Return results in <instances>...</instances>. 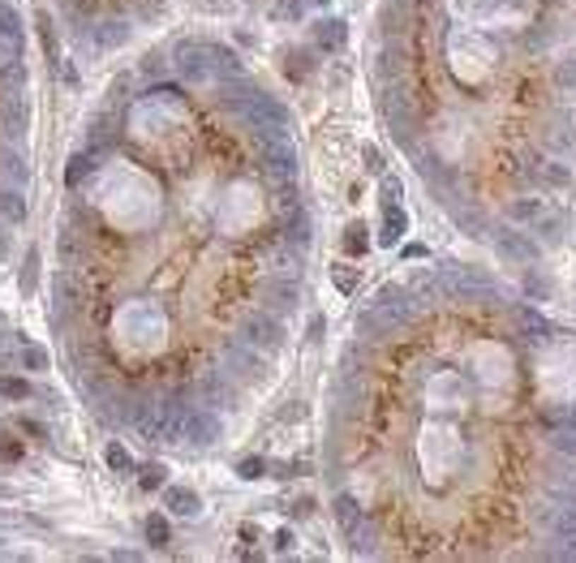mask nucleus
Masks as SVG:
<instances>
[{
	"mask_svg": "<svg viewBox=\"0 0 576 563\" xmlns=\"http://www.w3.org/2000/svg\"><path fill=\"white\" fill-rule=\"evenodd\" d=\"M35 198V82L18 0H0V267L9 262Z\"/></svg>",
	"mask_w": 576,
	"mask_h": 563,
	"instance_id": "obj_2",
	"label": "nucleus"
},
{
	"mask_svg": "<svg viewBox=\"0 0 576 563\" xmlns=\"http://www.w3.org/2000/svg\"><path fill=\"white\" fill-rule=\"evenodd\" d=\"M293 516H297V521L314 516V499H297V503H293Z\"/></svg>",
	"mask_w": 576,
	"mask_h": 563,
	"instance_id": "obj_30",
	"label": "nucleus"
},
{
	"mask_svg": "<svg viewBox=\"0 0 576 563\" xmlns=\"http://www.w3.org/2000/svg\"><path fill=\"white\" fill-rule=\"evenodd\" d=\"M164 486H168V465H164V460H146V465H138V490L160 494Z\"/></svg>",
	"mask_w": 576,
	"mask_h": 563,
	"instance_id": "obj_11",
	"label": "nucleus"
},
{
	"mask_svg": "<svg viewBox=\"0 0 576 563\" xmlns=\"http://www.w3.org/2000/svg\"><path fill=\"white\" fill-rule=\"evenodd\" d=\"M271 542H276V550H280V555H288V550L297 546V533H293V529H276V538H271Z\"/></svg>",
	"mask_w": 576,
	"mask_h": 563,
	"instance_id": "obj_26",
	"label": "nucleus"
},
{
	"mask_svg": "<svg viewBox=\"0 0 576 563\" xmlns=\"http://www.w3.org/2000/svg\"><path fill=\"white\" fill-rule=\"evenodd\" d=\"M142 533H146V546H151V550H168V546H172L168 512H151V516H146V525H142Z\"/></svg>",
	"mask_w": 576,
	"mask_h": 563,
	"instance_id": "obj_10",
	"label": "nucleus"
},
{
	"mask_svg": "<svg viewBox=\"0 0 576 563\" xmlns=\"http://www.w3.org/2000/svg\"><path fill=\"white\" fill-rule=\"evenodd\" d=\"M103 465H108L117 477H138V460L129 456V447L121 439H108V447H103Z\"/></svg>",
	"mask_w": 576,
	"mask_h": 563,
	"instance_id": "obj_8",
	"label": "nucleus"
},
{
	"mask_svg": "<svg viewBox=\"0 0 576 563\" xmlns=\"http://www.w3.org/2000/svg\"><path fill=\"white\" fill-rule=\"evenodd\" d=\"M0 361H5V357H0Z\"/></svg>",
	"mask_w": 576,
	"mask_h": 563,
	"instance_id": "obj_35",
	"label": "nucleus"
},
{
	"mask_svg": "<svg viewBox=\"0 0 576 563\" xmlns=\"http://www.w3.org/2000/svg\"><path fill=\"white\" fill-rule=\"evenodd\" d=\"M365 233H370V228H365L361 219H353L348 228H344V241H340V245H344L348 258H365V254H370V237H365Z\"/></svg>",
	"mask_w": 576,
	"mask_h": 563,
	"instance_id": "obj_12",
	"label": "nucleus"
},
{
	"mask_svg": "<svg viewBox=\"0 0 576 563\" xmlns=\"http://www.w3.org/2000/svg\"><path fill=\"white\" fill-rule=\"evenodd\" d=\"M280 61H284V74H288L293 82H305V78L314 74V61H310V52H301V47H293V52H280Z\"/></svg>",
	"mask_w": 576,
	"mask_h": 563,
	"instance_id": "obj_13",
	"label": "nucleus"
},
{
	"mask_svg": "<svg viewBox=\"0 0 576 563\" xmlns=\"http://www.w3.org/2000/svg\"><path fill=\"white\" fill-rule=\"evenodd\" d=\"M35 396V387L18 374H0V400H30Z\"/></svg>",
	"mask_w": 576,
	"mask_h": 563,
	"instance_id": "obj_16",
	"label": "nucleus"
},
{
	"mask_svg": "<svg viewBox=\"0 0 576 563\" xmlns=\"http://www.w3.org/2000/svg\"><path fill=\"white\" fill-rule=\"evenodd\" d=\"M314 5H327V0H314Z\"/></svg>",
	"mask_w": 576,
	"mask_h": 563,
	"instance_id": "obj_34",
	"label": "nucleus"
},
{
	"mask_svg": "<svg viewBox=\"0 0 576 563\" xmlns=\"http://www.w3.org/2000/svg\"><path fill=\"white\" fill-rule=\"evenodd\" d=\"M516 323H520V331H525V340H534V344H551L555 327H551L538 310H516Z\"/></svg>",
	"mask_w": 576,
	"mask_h": 563,
	"instance_id": "obj_9",
	"label": "nucleus"
},
{
	"mask_svg": "<svg viewBox=\"0 0 576 563\" xmlns=\"http://www.w3.org/2000/svg\"><path fill=\"white\" fill-rule=\"evenodd\" d=\"M525 293H538V297H546V279H538L534 271L525 275Z\"/></svg>",
	"mask_w": 576,
	"mask_h": 563,
	"instance_id": "obj_29",
	"label": "nucleus"
},
{
	"mask_svg": "<svg viewBox=\"0 0 576 563\" xmlns=\"http://www.w3.org/2000/svg\"><path fill=\"white\" fill-rule=\"evenodd\" d=\"M271 125H293L288 108L206 35L142 52L86 112L61 173L47 331L103 430L181 447L185 413L245 405L216 361L314 245L301 173L263 155Z\"/></svg>",
	"mask_w": 576,
	"mask_h": 563,
	"instance_id": "obj_1",
	"label": "nucleus"
},
{
	"mask_svg": "<svg viewBox=\"0 0 576 563\" xmlns=\"http://www.w3.org/2000/svg\"><path fill=\"white\" fill-rule=\"evenodd\" d=\"M499 250H503V258H512V262H520V267H529L538 254H542V245L529 237V233H516V228H499Z\"/></svg>",
	"mask_w": 576,
	"mask_h": 563,
	"instance_id": "obj_5",
	"label": "nucleus"
},
{
	"mask_svg": "<svg viewBox=\"0 0 576 563\" xmlns=\"http://www.w3.org/2000/svg\"><path fill=\"white\" fill-rule=\"evenodd\" d=\"M26 456V447L13 439V434H5V430H0V465H18Z\"/></svg>",
	"mask_w": 576,
	"mask_h": 563,
	"instance_id": "obj_22",
	"label": "nucleus"
},
{
	"mask_svg": "<svg viewBox=\"0 0 576 563\" xmlns=\"http://www.w3.org/2000/svg\"><path fill=\"white\" fill-rule=\"evenodd\" d=\"M409 233V215L400 202H383V233H379V245H400V237Z\"/></svg>",
	"mask_w": 576,
	"mask_h": 563,
	"instance_id": "obj_7",
	"label": "nucleus"
},
{
	"mask_svg": "<svg viewBox=\"0 0 576 563\" xmlns=\"http://www.w3.org/2000/svg\"><path fill=\"white\" fill-rule=\"evenodd\" d=\"M331 284H336L344 297H353L357 284H361V271H357V267H331Z\"/></svg>",
	"mask_w": 576,
	"mask_h": 563,
	"instance_id": "obj_20",
	"label": "nucleus"
},
{
	"mask_svg": "<svg viewBox=\"0 0 576 563\" xmlns=\"http://www.w3.org/2000/svg\"><path fill=\"white\" fill-rule=\"evenodd\" d=\"M35 279H39V245H30L22 262V297H35Z\"/></svg>",
	"mask_w": 576,
	"mask_h": 563,
	"instance_id": "obj_19",
	"label": "nucleus"
},
{
	"mask_svg": "<svg viewBox=\"0 0 576 563\" xmlns=\"http://www.w3.org/2000/svg\"><path fill=\"white\" fill-rule=\"evenodd\" d=\"M546 146H551V151H563V155H568V146H572V129H559V125H555V129L546 134Z\"/></svg>",
	"mask_w": 576,
	"mask_h": 563,
	"instance_id": "obj_25",
	"label": "nucleus"
},
{
	"mask_svg": "<svg viewBox=\"0 0 576 563\" xmlns=\"http://www.w3.org/2000/svg\"><path fill=\"white\" fill-rule=\"evenodd\" d=\"M160 499H164L168 516H181V521H198L202 516V494L194 486H164Z\"/></svg>",
	"mask_w": 576,
	"mask_h": 563,
	"instance_id": "obj_4",
	"label": "nucleus"
},
{
	"mask_svg": "<svg viewBox=\"0 0 576 563\" xmlns=\"http://www.w3.org/2000/svg\"><path fill=\"white\" fill-rule=\"evenodd\" d=\"M0 331H5V314H0Z\"/></svg>",
	"mask_w": 576,
	"mask_h": 563,
	"instance_id": "obj_33",
	"label": "nucleus"
},
{
	"mask_svg": "<svg viewBox=\"0 0 576 563\" xmlns=\"http://www.w3.org/2000/svg\"><path fill=\"white\" fill-rule=\"evenodd\" d=\"M276 13H280V18H301V0H284Z\"/></svg>",
	"mask_w": 576,
	"mask_h": 563,
	"instance_id": "obj_31",
	"label": "nucleus"
},
{
	"mask_svg": "<svg viewBox=\"0 0 576 563\" xmlns=\"http://www.w3.org/2000/svg\"><path fill=\"white\" fill-rule=\"evenodd\" d=\"M361 159H365V173L383 177V151H379L375 142H361Z\"/></svg>",
	"mask_w": 576,
	"mask_h": 563,
	"instance_id": "obj_23",
	"label": "nucleus"
},
{
	"mask_svg": "<svg viewBox=\"0 0 576 563\" xmlns=\"http://www.w3.org/2000/svg\"><path fill=\"white\" fill-rule=\"evenodd\" d=\"M172 0H52L78 61H103L134 43V35L168 13Z\"/></svg>",
	"mask_w": 576,
	"mask_h": 563,
	"instance_id": "obj_3",
	"label": "nucleus"
},
{
	"mask_svg": "<svg viewBox=\"0 0 576 563\" xmlns=\"http://www.w3.org/2000/svg\"><path fill=\"white\" fill-rule=\"evenodd\" d=\"M563 241V219L559 215H542L538 224V245H559Z\"/></svg>",
	"mask_w": 576,
	"mask_h": 563,
	"instance_id": "obj_21",
	"label": "nucleus"
},
{
	"mask_svg": "<svg viewBox=\"0 0 576 563\" xmlns=\"http://www.w3.org/2000/svg\"><path fill=\"white\" fill-rule=\"evenodd\" d=\"M267 469H271V460L267 456H245V460H237V477L241 482H258V477H267Z\"/></svg>",
	"mask_w": 576,
	"mask_h": 563,
	"instance_id": "obj_17",
	"label": "nucleus"
},
{
	"mask_svg": "<svg viewBox=\"0 0 576 563\" xmlns=\"http://www.w3.org/2000/svg\"><path fill=\"white\" fill-rule=\"evenodd\" d=\"M18 430L30 434V439H47V426H39V422H30V417H18Z\"/></svg>",
	"mask_w": 576,
	"mask_h": 563,
	"instance_id": "obj_27",
	"label": "nucleus"
},
{
	"mask_svg": "<svg viewBox=\"0 0 576 563\" xmlns=\"http://www.w3.org/2000/svg\"><path fill=\"white\" fill-rule=\"evenodd\" d=\"M538 181L551 185V190H568V185H572V173H568V163L546 159V163H538Z\"/></svg>",
	"mask_w": 576,
	"mask_h": 563,
	"instance_id": "obj_14",
	"label": "nucleus"
},
{
	"mask_svg": "<svg viewBox=\"0 0 576 563\" xmlns=\"http://www.w3.org/2000/svg\"><path fill=\"white\" fill-rule=\"evenodd\" d=\"M0 494H5V490H0Z\"/></svg>",
	"mask_w": 576,
	"mask_h": 563,
	"instance_id": "obj_36",
	"label": "nucleus"
},
{
	"mask_svg": "<svg viewBox=\"0 0 576 563\" xmlns=\"http://www.w3.org/2000/svg\"><path fill=\"white\" fill-rule=\"evenodd\" d=\"M323 335H327V318L314 314V318H310V335H305V340H323Z\"/></svg>",
	"mask_w": 576,
	"mask_h": 563,
	"instance_id": "obj_28",
	"label": "nucleus"
},
{
	"mask_svg": "<svg viewBox=\"0 0 576 563\" xmlns=\"http://www.w3.org/2000/svg\"><path fill=\"white\" fill-rule=\"evenodd\" d=\"M555 82H559L563 91H576V56H572V61H563V65L555 69Z\"/></svg>",
	"mask_w": 576,
	"mask_h": 563,
	"instance_id": "obj_24",
	"label": "nucleus"
},
{
	"mask_svg": "<svg viewBox=\"0 0 576 563\" xmlns=\"http://www.w3.org/2000/svg\"><path fill=\"white\" fill-rule=\"evenodd\" d=\"M310 39L319 52H344L348 43V22L344 18H323V22H314L310 26Z\"/></svg>",
	"mask_w": 576,
	"mask_h": 563,
	"instance_id": "obj_6",
	"label": "nucleus"
},
{
	"mask_svg": "<svg viewBox=\"0 0 576 563\" xmlns=\"http://www.w3.org/2000/svg\"><path fill=\"white\" fill-rule=\"evenodd\" d=\"M404 258H426V245H404Z\"/></svg>",
	"mask_w": 576,
	"mask_h": 563,
	"instance_id": "obj_32",
	"label": "nucleus"
},
{
	"mask_svg": "<svg viewBox=\"0 0 576 563\" xmlns=\"http://www.w3.org/2000/svg\"><path fill=\"white\" fill-rule=\"evenodd\" d=\"M542 215H546L542 198H516V202L507 207V219H512V224H534V219H542Z\"/></svg>",
	"mask_w": 576,
	"mask_h": 563,
	"instance_id": "obj_15",
	"label": "nucleus"
},
{
	"mask_svg": "<svg viewBox=\"0 0 576 563\" xmlns=\"http://www.w3.org/2000/svg\"><path fill=\"white\" fill-rule=\"evenodd\" d=\"M18 366H22V370H30V374H43V370L52 366V357H47V349H35V344H26V349L18 353Z\"/></svg>",
	"mask_w": 576,
	"mask_h": 563,
	"instance_id": "obj_18",
	"label": "nucleus"
}]
</instances>
